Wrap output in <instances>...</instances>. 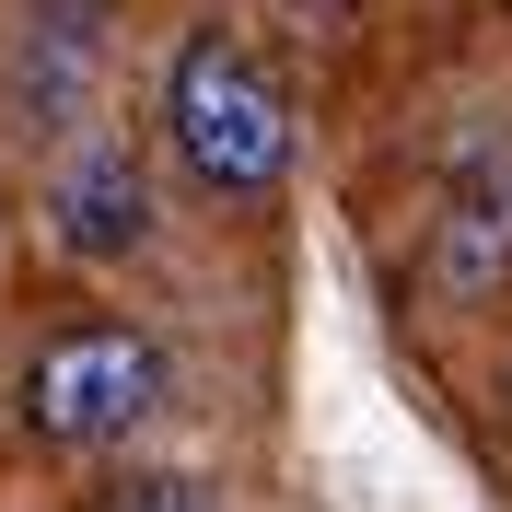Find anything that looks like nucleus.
Here are the masks:
<instances>
[{
	"label": "nucleus",
	"mask_w": 512,
	"mask_h": 512,
	"mask_svg": "<svg viewBox=\"0 0 512 512\" xmlns=\"http://www.w3.org/2000/svg\"><path fill=\"white\" fill-rule=\"evenodd\" d=\"M163 128H175V163H187L210 198H268L291 175V105L222 24H198L187 47H175V70H163Z\"/></svg>",
	"instance_id": "nucleus-1"
},
{
	"label": "nucleus",
	"mask_w": 512,
	"mask_h": 512,
	"mask_svg": "<svg viewBox=\"0 0 512 512\" xmlns=\"http://www.w3.org/2000/svg\"><path fill=\"white\" fill-rule=\"evenodd\" d=\"M12 408H24L35 443H59V454L128 443V431L163 408V350L140 326H70V338H47V350L24 361Z\"/></svg>",
	"instance_id": "nucleus-2"
},
{
	"label": "nucleus",
	"mask_w": 512,
	"mask_h": 512,
	"mask_svg": "<svg viewBox=\"0 0 512 512\" xmlns=\"http://www.w3.org/2000/svg\"><path fill=\"white\" fill-rule=\"evenodd\" d=\"M47 233H59V256H82V268L140 256L152 245V175H140V152H128V140H82V152L47 175Z\"/></svg>",
	"instance_id": "nucleus-3"
},
{
	"label": "nucleus",
	"mask_w": 512,
	"mask_h": 512,
	"mask_svg": "<svg viewBox=\"0 0 512 512\" xmlns=\"http://www.w3.org/2000/svg\"><path fill=\"white\" fill-rule=\"evenodd\" d=\"M82 512H233L210 478H175V466H140V478H105Z\"/></svg>",
	"instance_id": "nucleus-4"
}]
</instances>
